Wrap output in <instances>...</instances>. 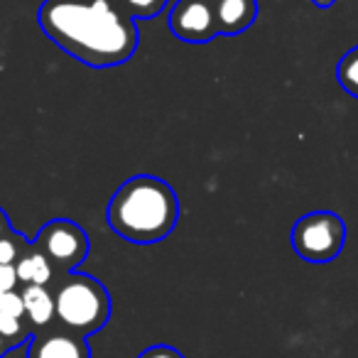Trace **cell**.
I'll return each instance as SVG.
<instances>
[{
	"instance_id": "6da1fadb",
	"label": "cell",
	"mask_w": 358,
	"mask_h": 358,
	"mask_svg": "<svg viewBox=\"0 0 358 358\" xmlns=\"http://www.w3.org/2000/svg\"><path fill=\"white\" fill-rule=\"evenodd\" d=\"M37 20L59 50L94 69L125 64L140 42L135 20L113 0H45Z\"/></svg>"
},
{
	"instance_id": "7a4b0ae2",
	"label": "cell",
	"mask_w": 358,
	"mask_h": 358,
	"mask_svg": "<svg viewBox=\"0 0 358 358\" xmlns=\"http://www.w3.org/2000/svg\"><path fill=\"white\" fill-rule=\"evenodd\" d=\"M179 221L177 192L159 177L135 174L123 182L106 206V224L128 243L150 245L164 241Z\"/></svg>"
},
{
	"instance_id": "3957f363",
	"label": "cell",
	"mask_w": 358,
	"mask_h": 358,
	"mask_svg": "<svg viewBox=\"0 0 358 358\" xmlns=\"http://www.w3.org/2000/svg\"><path fill=\"white\" fill-rule=\"evenodd\" d=\"M55 297V322L62 329L79 336H91L101 331L110 319V294L101 280L86 273L57 275L50 285Z\"/></svg>"
},
{
	"instance_id": "277c9868",
	"label": "cell",
	"mask_w": 358,
	"mask_h": 358,
	"mask_svg": "<svg viewBox=\"0 0 358 358\" xmlns=\"http://www.w3.org/2000/svg\"><path fill=\"white\" fill-rule=\"evenodd\" d=\"M289 241L294 253L307 263H331L346 243V224L334 211H312L294 221Z\"/></svg>"
},
{
	"instance_id": "5b68a950",
	"label": "cell",
	"mask_w": 358,
	"mask_h": 358,
	"mask_svg": "<svg viewBox=\"0 0 358 358\" xmlns=\"http://www.w3.org/2000/svg\"><path fill=\"white\" fill-rule=\"evenodd\" d=\"M32 243L50 258L57 275L76 273L91 248L86 231L69 219H52L50 224L42 226Z\"/></svg>"
},
{
	"instance_id": "8992f818",
	"label": "cell",
	"mask_w": 358,
	"mask_h": 358,
	"mask_svg": "<svg viewBox=\"0 0 358 358\" xmlns=\"http://www.w3.org/2000/svg\"><path fill=\"white\" fill-rule=\"evenodd\" d=\"M167 25L177 40L192 45H204L219 37L211 0H174Z\"/></svg>"
},
{
	"instance_id": "52a82bcc",
	"label": "cell",
	"mask_w": 358,
	"mask_h": 358,
	"mask_svg": "<svg viewBox=\"0 0 358 358\" xmlns=\"http://www.w3.org/2000/svg\"><path fill=\"white\" fill-rule=\"evenodd\" d=\"M25 358H91V348L79 334H71L62 327H47L32 334Z\"/></svg>"
},
{
	"instance_id": "ba28073f",
	"label": "cell",
	"mask_w": 358,
	"mask_h": 358,
	"mask_svg": "<svg viewBox=\"0 0 358 358\" xmlns=\"http://www.w3.org/2000/svg\"><path fill=\"white\" fill-rule=\"evenodd\" d=\"M219 35H241L258 17V0H211Z\"/></svg>"
},
{
	"instance_id": "9c48e42d",
	"label": "cell",
	"mask_w": 358,
	"mask_h": 358,
	"mask_svg": "<svg viewBox=\"0 0 358 358\" xmlns=\"http://www.w3.org/2000/svg\"><path fill=\"white\" fill-rule=\"evenodd\" d=\"M20 294H22V307H25V319L35 331H42V329L55 324V297H52L50 287L25 285Z\"/></svg>"
},
{
	"instance_id": "30bf717a",
	"label": "cell",
	"mask_w": 358,
	"mask_h": 358,
	"mask_svg": "<svg viewBox=\"0 0 358 358\" xmlns=\"http://www.w3.org/2000/svg\"><path fill=\"white\" fill-rule=\"evenodd\" d=\"M15 273L22 285H42V287H50L57 280L55 265L50 263V258H47L35 243L27 245V250L20 255V260L15 263Z\"/></svg>"
},
{
	"instance_id": "8fae6325",
	"label": "cell",
	"mask_w": 358,
	"mask_h": 358,
	"mask_svg": "<svg viewBox=\"0 0 358 358\" xmlns=\"http://www.w3.org/2000/svg\"><path fill=\"white\" fill-rule=\"evenodd\" d=\"M336 81L346 94L358 99V47L348 50L336 64Z\"/></svg>"
},
{
	"instance_id": "7c38bea8",
	"label": "cell",
	"mask_w": 358,
	"mask_h": 358,
	"mask_svg": "<svg viewBox=\"0 0 358 358\" xmlns=\"http://www.w3.org/2000/svg\"><path fill=\"white\" fill-rule=\"evenodd\" d=\"M27 245H30V241H25L13 229L6 236H0V265H15L27 250Z\"/></svg>"
},
{
	"instance_id": "4fadbf2b",
	"label": "cell",
	"mask_w": 358,
	"mask_h": 358,
	"mask_svg": "<svg viewBox=\"0 0 358 358\" xmlns=\"http://www.w3.org/2000/svg\"><path fill=\"white\" fill-rule=\"evenodd\" d=\"M120 6L130 13L135 20H150V17L159 15L167 6V0H120Z\"/></svg>"
},
{
	"instance_id": "5bb4252c",
	"label": "cell",
	"mask_w": 358,
	"mask_h": 358,
	"mask_svg": "<svg viewBox=\"0 0 358 358\" xmlns=\"http://www.w3.org/2000/svg\"><path fill=\"white\" fill-rule=\"evenodd\" d=\"M0 317L10 319H25V307H22V294L20 292H0Z\"/></svg>"
},
{
	"instance_id": "9a60e30c",
	"label": "cell",
	"mask_w": 358,
	"mask_h": 358,
	"mask_svg": "<svg viewBox=\"0 0 358 358\" xmlns=\"http://www.w3.org/2000/svg\"><path fill=\"white\" fill-rule=\"evenodd\" d=\"M138 358H185V353L177 351L174 346H167V343H155V346H148Z\"/></svg>"
},
{
	"instance_id": "2e32d148",
	"label": "cell",
	"mask_w": 358,
	"mask_h": 358,
	"mask_svg": "<svg viewBox=\"0 0 358 358\" xmlns=\"http://www.w3.org/2000/svg\"><path fill=\"white\" fill-rule=\"evenodd\" d=\"M17 273L15 265H0V292H13L17 287Z\"/></svg>"
},
{
	"instance_id": "e0dca14e",
	"label": "cell",
	"mask_w": 358,
	"mask_h": 358,
	"mask_svg": "<svg viewBox=\"0 0 358 358\" xmlns=\"http://www.w3.org/2000/svg\"><path fill=\"white\" fill-rule=\"evenodd\" d=\"M10 229H13V226H10V221H8V214L0 209V236H6Z\"/></svg>"
},
{
	"instance_id": "ac0fdd59",
	"label": "cell",
	"mask_w": 358,
	"mask_h": 358,
	"mask_svg": "<svg viewBox=\"0 0 358 358\" xmlns=\"http://www.w3.org/2000/svg\"><path fill=\"white\" fill-rule=\"evenodd\" d=\"M13 348H15V346H13V343H10V341H6V338L0 336V358H6V356H8V353H10V351H13Z\"/></svg>"
},
{
	"instance_id": "d6986e66",
	"label": "cell",
	"mask_w": 358,
	"mask_h": 358,
	"mask_svg": "<svg viewBox=\"0 0 358 358\" xmlns=\"http://www.w3.org/2000/svg\"><path fill=\"white\" fill-rule=\"evenodd\" d=\"M314 6H319V8H329V6H334L336 0H312Z\"/></svg>"
}]
</instances>
